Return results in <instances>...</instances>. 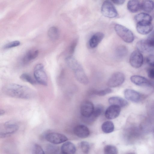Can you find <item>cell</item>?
I'll use <instances>...</instances> for the list:
<instances>
[{"mask_svg":"<svg viewBox=\"0 0 154 154\" xmlns=\"http://www.w3.org/2000/svg\"><path fill=\"white\" fill-rule=\"evenodd\" d=\"M2 91L8 96L18 98L29 99L35 95L34 91L29 88L14 83L6 85L3 87Z\"/></svg>","mask_w":154,"mask_h":154,"instance_id":"obj_1","label":"cell"},{"mask_svg":"<svg viewBox=\"0 0 154 154\" xmlns=\"http://www.w3.org/2000/svg\"><path fill=\"white\" fill-rule=\"evenodd\" d=\"M115 30L118 36L124 42L128 43L132 42L134 36L132 31L126 27L119 24H116Z\"/></svg>","mask_w":154,"mask_h":154,"instance_id":"obj_2","label":"cell"},{"mask_svg":"<svg viewBox=\"0 0 154 154\" xmlns=\"http://www.w3.org/2000/svg\"><path fill=\"white\" fill-rule=\"evenodd\" d=\"M33 75L36 81L43 85H48V77L44 66L41 63L36 65L34 70Z\"/></svg>","mask_w":154,"mask_h":154,"instance_id":"obj_3","label":"cell"},{"mask_svg":"<svg viewBox=\"0 0 154 154\" xmlns=\"http://www.w3.org/2000/svg\"><path fill=\"white\" fill-rule=\"evenodd\" d=\"M101 12L104 16L109 18L115 17L118 15L115 6L111 1L108 0L105 1L103 3Z\"/></svg>","mask_w":154,"mask_h":154,"instance_id":"obj_4","label":"cell"},{"mask_svg":"<svg viewBox=\"0 0 154 154\" xmlns=\"http://www.w3.org/2000/svg\"><path fill=\"white\" fill-rule=\"evenodd\" d=\"M19 128L15 123L12 121L7 122L0 127V137L3 138L8 136L16 132Z\"/></svg>","mask_w":154,"mask_h":154,"instance_id":"obj_5","label":"cell"},{"mask_svg":"<svg viewBox=\"0 0 154 154\" xmlns=\"http://www.w3.org/2000/svg\"><path fill=\"white\" fill-rule=\"evenodd\" d=\"M125 77L124 74L120 72L113 73L109 78L107 85L109 87L115 88L121 85L124 82Z\"/></svg>","mask_w":154,"mask_h":154,"instance_id":"obj_6","label":"cell"},{"mask_svg":"<svg viewBox=\"0 0 154 154\" xmlns=\"http://www.w3.org/2000/svg\"><path fill=\"white\" fill-rule=\"evenodd\" d=\"M143 61L142 54L138 50L133 51L130 57V63L134 68H137L141 67L143 64Z\"/></svg>","mask_w":154,"mask_h":154,"instance_id":"obj_7","label":"cell"},{"mask_svg":"<svg viewBox=\"0 0 154 154\" xmlns=\"http://www.w3.org/2000/svg\"><path fill=\"white\" fill-rule=\"evenodd\" d=\"M94 107L93 103L90 101L85 100L81 103L80 113L83 118H88L92 114Z\"/></svg>","mask_w":154,"mask_h":154,"instance_id":"obj_8","label":"cell"},{"mask_svg":"<svg viewBox=\"0 0 154 154\" xmlns=\"http://www.w3.org/2000/svg\"><path fill=\"white\" fill-rule=\"evenodd\" d=\"M45 138L48 141L54 144L61 143L68 140V138L64 135L55 132L47 134Z\"/></svg>","mask_w":154,"mask_h":154,"instance_id":"obj_9","label":"cell"},{"mask_svg":"<svg viewBox=\"0 0 154 154\" xmlns=\"http://www.w3.org/2000/svg\"><path fill=\"white\" fill-rule=\"evenodd\" d=\"M136 47L141 53H148L154 50V45L147 39L139 41L136 44Z\"/></svg>","mask_w":154,"mask_h":154,"instance_id":"obj_10","label":"cell"},{"mask_svg":"<svg viewBox=\"0 0 154 154\" xmlns=\"http://www.w3.org/2000/svg\"><path fill=\"white\" fill-rule=\"evenodd\" d=\"M121 110V107L115 105H111L106 110L105 116L106 118L109 119H115L119 115Z\"/></svg>","mask_w":154,"mask_h":154,"instance_id":"obj_11","label":"cell"},{"mask_svg":"<svg viewBox=\"0 0 154 154\" xmlns=\"http://www.w3.org/2000/svg\"><path fill=\"white\" fill-rule=\"evenodd\" d=\"M125 98L128 100L134 103H137L141 100V96L137 91L130 89H127L124 91Z\"/></svg>","mask_w":154,"mask_h":154,"instance_id":"obj_12","label":"cell"},{"mask_svg":"<svg viewBox=\"0 0 154 154\" xmlns=\"http://www.w3.org/2000/svg\"><path fill=\"white\" fill-rule=\"evenodd\" d=\"M73 131L76 136L82 138H86L88 137L90 134V131L88 128L83 125H79L75 126L74 128Z\"/></svg>","mask_w":154,"mask_h":154,"instance_id":"obj_13","label":"cell"},{"mask_svg":"<svg viewBox=\"0 0 154 154\" xmlns=\"http://www.w3.org/2000/svg\"><path fill=\"white\" fill-rule=\"evenodd\" d=\"M103 110V107L102 105H97L94 107L91 115L88 118H83V121L87 124L92 123L102 114Z\"/></svg>","mask_w":154,"mask_h":154,"instance_id":"obj_14","label":"cell"},{"mask_svg":"<svg viewBox=\"0 0 154 154\" xmlns=\"http://www.w3.org/2000/svg\"><path fill=\"white\" fill-rule=\"evenodd\" d=\"M136 29L139 33L146 35L152 32L153 26L151 23H137Z\"/></svg>","mask_w":154,"mask_h":154,"instance_id":"obj_15","label":"cell"},{"mask_svg":"<svg viewBox=\"0 0 154 154\" xmlns=\"http://www.w3.org/2000/svg\"><path fill=\"white\" fill-rule=\"evenodd\" d=\"M104 37V35L101 32H97L95 33L90 39V46L92 48H96L102 41Z\"/></svg>","mask_w":154,"mask_h":154,"instance_id":"obj_16","label":"cell"},{"mask_svg":"<svg viewBox=\"0 0 154 154\" xmlns=\"http://www.w3.org/2000/svg\"><path fill=\"white\" fill-rule=\"evenodd\" d=\"M75 76L77 80L80 83L86 85L89 80L82 67L74 72Z\"/></svg>","mask_w":154,"mask_h":154,"instance_id":"obj_17","label":"cell"},{"mask_svg":"<svg viewBox=\"0 0 154 154\" xmlns=\"http://www.w3.org/2000/svg\"><path fill=\"white\" fill-rule=\"evenodd\" d=\"M61 149L62 154H74L76 150L75 145L70 142L64 143L61 147Z\"/></svg>","mask_w":154,"mask_h":154,"instance_id":"obj_18","label":"cell"},{"mask_svg":"<svg viewBox=\"0 0 154 154\" xmlns=\"http://www.w3.org/2000/svg\"><path fill=\"white\" fill-rule=\"evenodd\" d=\"M130 80L133 83L138 86H145L150 84L149 82L147 79L140 75H132L130 78Z\"/></svg>","mask_w":154,"mask_h":154,"instance_id":"obj_19","label":"cell"},{"mask_svg":"<svg viewBox=\"0 0 154 154\" xmlns=\"http://www.w3.org/2000/svg\"><path fill=\"white\" fill-rule=\"evenodd\" d=\"M135 20L137 23H151L152 17L149 14L145 13H141L136 15Z\"/></svg>","mask_w":154,"mask_h":154,"instance_id":"obj_20","label":"cell"},{"mask_svg":"<svg viewBox=\"0 0 154 154\" xmlns=\"http://www.w3.org/2000/svg\"><path fill=\"white\" fill-rule=\"evenodd\" d=\"M108 102L111 105H116L120 107L126 106L128 104L126 100L117 97H110L108 99Z\"/></svg>","mask_w":154,"mask_h":154,"instance_id":"obj_21","label":"cell"},{"mask_svg":"<svg viewBox=\"0 0 154 154\" xmlns=\"http://www.w3.org/2000/svg\"><path fill=\"white\" fill-rule=\"evenodd\" d=\"M38 51L36 49H32L29 51L24 56L23 62L24 64L27 63L35 59L38 56Z\"/></svg>","mask_w":154,"mask_h":154,"instance_id":"obj_22","label":"cell"},{"mask_svg":"<svg viewBox=\"0 0 154 154\" xmlns=\"http://www.w3.org/2000/svg\"><path fill=\"white\" fill-rule=\"evenodd\" d=\"M127 7L130 12L135 13L141 9L140 3L138 0H129L128 2Z\"/></svg>","mask_w":154,"mask_h":154,"instance_id":"obj_23","label":"cell"},{"mask_svg":"<svg viewBox=\"0 0 154 154\" xmlns=\"http://www.w3.org/2000/svg\"><path fill=\"white\" fill-rule=\"evenodd\" d=\"M141 9L147 12H152L154 9V2L151 0H143L140 3Z\"/></svg>","mask_w":154,"mask_h":154,"instance_id":"obj_24","label":"cell"},{"mask_svg":"<svg viewBox=\"0 0 154 154\" xmlns=\"http://www.w3.org/2000/svg\"><path fill=\"white\" fill-rule=\"evenodd\" d=\"M101 129L104 133H109L113 131L114 126L113 123L111 121H106L102 124Z\"/></svg>","mask_w":154,"mask_h":154,"instance_id":"obj_25","label":"cell"},{"mask_svg":"<svg viewBox=\"0 0 154 154\" xmlns=\"http://www.w3.org/2000/svg\"><path fill=\"white\" fill-rule=\"evenodd\" d=\"M48 35L51 40H55L57 39L59 37V32L57 28L54 26L50 27L48 32Z\"/></svg>","mask_w":154,"mask_h":154,"instance_id":"obj_26","label":"cell"},{"mask_svg":"<svg viewBox=\"0 0 154 154\" xmlns=\"http://www.w3.org/2000/svg\"><path fill=\"white\" fill-rule=\"evenodd\" d=\"M128 53L127 48L124 45H120L118 46L116 50V57L120 58L125 57Z\"/></svg>","mask_w":154,"mask_h":154,"instance_id":"obj_27","label":"cell"},{"mask_svg":"<svg viewBox=\"0 0 154 154\" xmlns=\"http://www.w3.org/2000/svg\"><path fill=\"white\" fill-rule=\"evenodd\" d=\"M118 152L117 148L113 145H108L104 147V154H118Z\"/></svg>","mask_w":154,"mask_h":154,"instance_id":"obj_28","label":"cell"},{"mask_svg":"<svg viewBox=\"0 0 154 154\" xmlns=\"http://www.w3.org/2000/svg\"><path fill=\"white\" fill-rule=\"evenodd\" d=\"M59 151L58 146L51 144H49L46 147L45 152L46 154H57Z\"/></svg>","mask_w":154,"mask_h":154,"instance_id":"obj_29","label":"cell"},{"mask_svg":"<svg viewBox=\"0 0 154 154\" xmlns=\"http://www.w3.org/2000/svg\"><path fill=\"white\" fill-rule=\"evenodd\" d=\"M20 79L22 80L29 83L32 85H35L36 82L31 76L26 73H24L21 75L20 77Z\"/></svg>","mask_w":154,"mask_h":154,"instance_id":"obj_30","label":"cell"},{"mask_svg":"<svg viewBox=\"0 0 154 154\" xmlns=\"http://www.w3.org/2000/svg\"><path fill=\"white\" fill-rule=\"evenodd\" d=\"M112 90L110 88H107L105 89L99 91H93L91 92L92 94L99 96H103L107 94L111 93Z\"/></svg>","mask_w":154,"mask_h":154,"instance_id":"obj_31","label":"cell"},{"mask_svg":"<svg viewBox=\"0 0 154 154\" xmlns=\"http://www.w3.org/2000/svg\"><path fill=\"white\" fill-rule=\"evenodd\" d=\"M32 154H45V152L39 145L35 144L32 147Z\"/></svg>","mask_w":154,"mask_h":154,"instance_id":"obj_32","label":"cell"},{"mask_svg":"<svg viewBox=\"0 0 154 154\" xmlns=\"http://www.w3.org/2000/svg\"><path fill=\"white\" fill-rule=\"evenodd\" d=\"M80 146L82 152L84 153H88L89 151L90 146L89 143L86 141H82L80 143Z\"/></svg>","mask_w":154,"mask_h":154,"instance_id":"obj_33","label":"cell"},{"mask_svg":"<svg viewBox=\"0 0 154 154\" xmlns=\"http://www.w3.org/2000/svg\"><path fill=\"white\" fill-rule=\"evenodd\" d=\"M20 43V42L19 41H13L7 44L4 46V48L7 49L16 47L19 45Z\"/></svg>","mask_w":154,"mask_h":154,"instance_id":"obj_34","label":"cell"},{"mask_svg":"<svg viewBox=\"0 0 154 154\" xmlns=\"http://www.w3.org/2000/svg\"><path fill=\"white\" fill-rule=\"evenodd\" d=\"M146 61L150 66L154 68V54L149 55L146 58Z\"/></svg>","mask_w":154,"mask_h":154,"instance_id":"obj_35","label":"cell"},{"mask_svg":"<svg viewBox=\"0 0 154 154\" xmlns=\"http://www.w3.org/2000/svg\"><path fill=\"white\" fill-rule=\"evenodd\" d=\"M147 39L154 45V30L150 32Z\"/></svg>","mask_w":154,"mask_h":154,"instance_id":"obj_36","label":"cell"},{"mask_svg":"<svg viewBox=\"0 0 154 154\" xmlns=\"http://www.w3.org/2000/svg\"><path fill=\"white\" fill-rule=\"evenodd\" d=\"M147 75L149 78L152 79H154V68L149 69L147 71Z\"/></svg>","mask_w":154,"mask_h":154,"instance_id":"obj_37","label":"cell"},{"mask_svg":"<svg viewBox=\"0 0 154 154\" xmlns=\"http://www.w3.org/2000/svg\"><path fill=\"white\" fill-rule=\"evenodd\" d=\"M77 43V41L75 40L71 44L69 48V52L70 53H72L74 52Z\"/></svg>","mask_w":154,"mask_h":154,"instance_id":"obj_38","label":"cell"},{"mask_svg":"<svg viewBox=\"0 0 154 154\" xmlns=\"http://www.w3.org/2000/svg\"><path fill=\"white\" fill-rule=\"evenodd\" d=\"M114 4L117 5H121L123 4L125 2L124 0H114L112 1Z\"/></svg>","mask_w":154,"mask_h":154,"instance_id":"obj_39","label":"cell"},{"mask_svg":"<svg viewBox=\"0 0 154 154\" xmlns=\"http://www.w3.org/2000/svg\"><path fill=\"white\" fill-rule=\"evenodd\" d=\"M5 113V111L3 110H0V115L4 114Z\"/></svg>","mask_w":154,"mask_h":154,"instance_id":"obj_40","label":"cell"},{"mask_svg":"<svg viewBox=\"0 0 154 154\" xmlns=\"http://www.w3.org/2000/svg\"><path fill=\"white\" fill-rule=\"evenodd\" d=\"M127 154H134V153H128Z\"/></svg>","mask_w":154,"mask_h":154,"instance_id":"obj_41","label":"cell"},{"mask_svg":"<svg viewBox=\"0 0 154 154\" xmlns=\"http://www.w3.org/2000/svg\"></svg>","mask_w":154,"mask_h":154,"instance_id":"obj_42","label":"cell"}]
</instances>
